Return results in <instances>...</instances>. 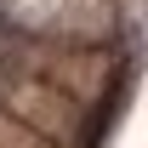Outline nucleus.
Masks as SVG:
<instances>
[{
    "label": "nucleus",
    "instance_id": "obj_1",
    "mask_svg": "<svg viewBox=\"0 0 148 148\" xmlns=\"http://www.w3.org/2000/svg\"><path fill=\"white\" fill-rule=\"evenodd\" d=\"M0 91H6V63H0Z\"/></svg>",
    "mask_w": 148,
    "mask_h": 148
}]
</instances>
